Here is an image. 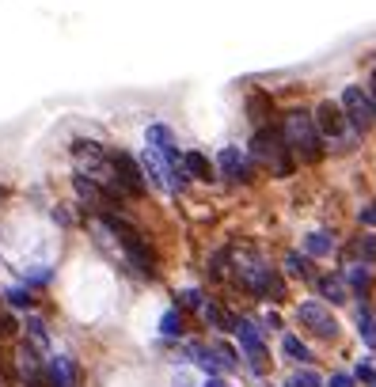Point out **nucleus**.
<instances>
[{
    "mask_svg": "<svg viewBox=\"0 0 376 387\" xmlns=\"http://www.w3.org/2000/svg\"><path fill=\"white\" fill-rule=\"evenodd\" d=\"M251 156L262 160L274 175H289L293 171V156H289V137H285V126H262L255 129L251 137Z\"/></svg>",
    "mask_w": 376,
    "mask_h": 387,
    "instance_id": "f257e3e1",
    "label": "nucleus"
},
{
    "mask_svg": "<svg viewBox=\"0 0 376 387\" xmlns=\"http://www.w3.org/2000/svg\"><path fill=\"white\" fill-rule=\"evenodd\" d=\"M285 137H289V144H297L304 160H316L323 152V133L316 126V114H308V110H289L285 114Z\"/></svg>",
    "mask_w": 376,
    "mask_h": 387,
    "instance_id": "f03ea898",
    "label": "nucleus"
},
{
    "mask_svg": "<svg viewBox=\"0 0 376 387\" xmlns=\"http://www.w3.org/2000/svg\"><path fill=\"white\" fill-rule=\"evenodd\" d=\"M297 319H300V327H308L311 334L323 338V342H331V338L339 334V322H334V316L323 308V304H316V300L300 304V308H297Z\"/></svg>",
    "mask_w": 376,
    "mask_h": 387,
    "instance_id": "7ed1b4c3",
    "label": "nucleus"
},
{
    "mask_svg": "<svg viewBox=\"0 0 376 387\" xmlns=\"http://www.w3.org/2000/svg\"><path fill=\"white\" fill-rule=\"evenodd\" d=\"M114 187L122 194H145V167L126 152H114Z\"/></svg>",
    "mask_w": 376,
    "mask_h": 387,
    "instance_id": "20e7f679",
    "label": "nucleus"
},
{
    "mask_svg": "<svg viewBox=\"0 0 376 387\" xmlns=\"http://www.w3.org/2000/svg\"><path fill=\"white\" fill-rule=\"evenodd\" d=\"M342 110H346V118L354 122V129H369L373 118H376L373 95H365L361 87H346V92H342Z\"/></svg>",
    "mask_w": 376,
    "mask_h": 387,
    "instance_id": "39448f33",
    "label": "nucleus"
},
{
    "mask_svg": "<svg viewBox=\"0 0 376 387\" xmlns=\"http://www.w3.org/2000/svg\"><path fill=\"white\" fill-rule=\"evenodd\" d=\"M236 334H239V342H243L247 357H251V368H255L259 376H266V368H270V361H266V345H262L259 330L251 327V319H236Z\"/></svg>",
    "mask_w": 376,
    "mask_h": 387,
    "instance_id": "423d86ee",
    "label": "nucleus"
},
{
    "mask_svg": "<svg viewBox=\"0 0 376 387\" xmlns=\"http://www.w3.org/2000/svg\"><path fill=\"white\" fill-rule=\"evenodd\" d=\"M346 110L339 107V103H319L316 107V126L323 137H346Z\"/></svg>",
    "mask_w": 376,
    "mask_h": 387,
    "instance_id": "0eeeda50",
    "label": "nucleus"
},
{
    "mask_svg": "<svg viewBox=\"0 0 376 387\" xmlns=\"http://www.w3.org/2000/svg\"><path fill=\"white\" fill-rule=\"evenodd\" d=\"M126 258H130V266L141 277H156V251H152L141 236L133 239V243H126Z\"/></svg>",
    "mask_w": 376,
    "mask_h": 387,
    "instance_id": "6e6552de",
    "label": "nucleus"
},
{
    "mask_svg": "<svg viewBox=\"0 0 376 387\" xmlns=\"http://www.w3.org/2000/svg\"><path fill=\"white\" fill-rule=\"evenodd\" d=\"M217 164H221V171H225L228 179H236V182H251V179H255V171H251V164L243 160V152L232 148V144H228L225 152H221Z\"/></svg>",
    "mask_w": 376,
    "mask_h": 387,
    "instance_id": "1a4fd4ad",
    "label": "nucleus"
},
{
    "mask_svg": "<svg viewBox=\"0 0 376 387\" xmlns=\"http://www.w3.org/2000/svg\"><path fill=\"white\" fill-rule=\"evenodd\" d=\"M46 380H50V387H73L76 384V365L69 357H50L46 361Z\"/></svg>",
    "mask_w": 376,
    "mask_h": 387,
    "instance_id": "9d476101",
    "label": "nucleus"
},
{
    "mask_svg": "<svg viewBox=\"0 0 376 387\" xmlns=\"http://www.w3.org/2000/svg\"><path fill=\"white\" fill-rule=\"evenodd\" d=\"M247 110H251V122H255V129L274 126V107H270V99H266L262 92H255L251 99H247Z\"/></svg>",
    "mask_w": 376,
    "mask_h": 387,
    "instance_id": "9b49d317",
    "label": "nucleus"
},
{
    "mask_svg": "<svg viewBox=\"0 0 376 387\" xmlns=\"http://www.w3.org/2000/svg\"><path fill=\"white\" fill-rule=\"evenodd\" d=\"M346 285L365 300V296L373 293V273H369V266H350V270H346Z\"/></svg>",
    "mask_w": 376,
    "mask_h": 387,
    "instance_id": "f8f14e48",
    "label": "nucleus"
},
{
    "mask_svg": "<svg viewBox=\"0 0 376 387\" xmlns=\"http://www.w3.org/2000/svg\"><path fill=\"white\" fill-rule=\"evenodd\" d=\"M182 167H187L194 179H202V182H213V179H217V175H213V167H210V160H205L202 152H187V156H182Z\"/></svg>",
    "mask_w": 376,
    "mask_h": 387,
    "instance_id": "ddd939ff",
    "label": "nucleus"
},
{
    "mask_svg": "<svg viewBox=\"0 0 376 387\" xmlns=\"http://www.w3.org/2000/svg\"><path fill=\"white\" fill-rule=\"evenodd\" d=\"M282 353L289 361H297V365H308V361H311V350L300 342L297 334H282Z\"/></svg>",
    "mask_w": 376,
    "mask_h": 387,
    "instance_id": "4468645a",
    "label": "nucleus"
},
{
    "mask_svg": "<svg viewBox=\"0 0 376 387\" xmlns=\"http://www.w3.org/2000/svg\"><path fill=\"white\" fill-rule=\"evenodd\" d=\"M316 285H319V293H323L327 304H342V300H346V289H342L339 277H319Z\"/></svg>",
    "mask_w": 376,
    "mask_h": 387,
    "instance_id": "2eb2a0df",
    "label": "nucleus"
},
{
    "mask_svg": "<svg viewBox=\"0 0 376 387\" xmlns=\"http://www.w3.org/2000/svg\"><path fill=\"white\" fill-rule=\"evenodd\" d=\"M160 334H164V338H179L182 334V311L179 308H171V311L160 316Z\"/></svg>",
    "mask_w": 376,
    "mask_h": 387,
    "instance_id": "dca6fc26",
    "label": "nucleus"
},
{
    "mask_svg": "<svg viewBox=\"0 0 376 387\" xmlns=\"http://www.w3.org/2000/svg\"><path fill=\"white\" fill-rule=\"evenodd\" d=\"M205 319H210L217 330H236V316H228L225 308H217V304H205Z\"/></svg>",
    "mask_w": 376,
    "mask_h": 387,
    "instance_id": "f3484780",
    "label": "nucleus"
},
{
    "mask_svg": "<svg viewBox=\"0 0 376 387\" xmlns=\"http://www.w3.org/2000/svg\"><path fill=\"white\" fill-rule=\"evenodd\" d=\"M331 236H327V232H311L308 236V243H304V251L308 255H316V258H323V255H331Z\"/></svg>",
    "mask_w": 376,
    "mask_h": 387,
    "instance_id": "a211bd4d",
    "label": "nucleus"
},
{
    "mask_svg": "<svg viewBox=\"0 0 376 387\" xmlns=\"http://www.w3.org/2000/svg\"><path fill=\"white\" fill-rule=\"evenodd\" d=\"M354 255L361 258V262H376V236H361V239H357Z\"/></svg>",
    "mask_w": 376,
    "mask_h": 387,
    "instance_id": "6ab92c4d",
    "label": "nucleus"
},
{
    "mask_svg": "<svg viewBox=\"0 0 376 387\" xmlns=\"http://www.w3.org/2000/svg\"><path fill=\"white\" fill-rule=\"evenodd\" d=\"M285 270H289L293 277H311V266H308V258H304V255H289V258H285Z\"/></svg>",
    "mask_w": 376,
    "mask_h": 387,
    "instance_id": "aec40b11",
    "label": "nucleus"
},
{
    "mask_svg": "<svg viewBox=\"0 0 376 387\" xmlns=\"http://www.w3.org/2000/svg\"><path fill=\"white\" fill-rule=\"evenodd\" d=\"M179 304H182V308H194V311H205V300H202V293H198V289H182V293H179Z\"/></svg>",
    "mask_w": 376,
    "mask_h": 387,
    "instance_id": "412c9836",
    "label": "nucleus"
},
{
    "mask_svg": "<svg viewBox=\"0 0 376 387\" xmlns=\"http://www.w3.org/2000/svg\"><path fill=\"white\" fill-rule=\"evenodd\" d=\"M289 387H327V384H323V376H319V372H297L289 380Z\"/></svg>",
    "mask_w": 376,
    "mask_h": 387,
    "instance_id": "4be33fe9",
    "label": "nucleus"
},
{
    "mask_svg": "<svg viewBox=\"0 0 376 387\" xmlns=\"http://www.w3.org/2000/svg\"><path fill=\"white\" fill-rule=\"evenodd\" d=\"M361 338H365V342H369L373 350H376V319H373L365 308H361Z\"/></svg>",
    "mask_w": 376,
    "mask_h": 387,
    "instance_id": "5701e85b",
    "label": "nucleus"
},
{
    "mask_svg": "<svg viewBox=\"0 0 376 387\" xmlns=\"http://www.w3.org/2000/svg\"><path fill=\"white\" fill-rule=\"evenodd\" d=\"M266 296H270V300H285V281L277 277V273H270V281H266Z\"/></svg>",
    "mask_w": 376,
    "mask_h": 387,
    "instance_id": "b1692460",
    "label": "nucleus"
},
{
    "mask_svg": "<svg viewBox=\"0 0 376 387\" xmlns=\"http://www.w3.org/2000/svg\"><path fill=\"white\" fill-rule=\"evenodd\" d=\"M15 330H19L15 316H12V311H0V338H15Z\"/></svg>",
    "mask_w": 376,
    "mask_h": 387,
    "instance_id": "393cba45",
    "label": "nucleus"
},
{
    "mask_svg": "<svg viewBox=\"0 0 376 387\" xmlns=\"http://www.w3.org/2000/svg\"><path fill=\"white\" fill-rule=\"evenodd\" d=\"M8 304L12 308H31V293L27 289H8Z\"/></svg>",
    "mask_w": 376,
    "mask_h": 387,
    "instance_id": "a878e982",
    "label": "nucleus"
},
{
    "mask_svg": "<svg viewBox=\"0 0 376 387\" xmlns=\"http://www.w3.org/2000/svg\"><path fill=\"white\" fill-rule=\"evenodd\" d=\"M27 330H31V342H35V345H46V322L42 319H31Z\"/></svg>",
    "mask_w": 376,
    "mask_h": 387,
    "instance_id": "bb28decb",
    "label": "nucleus"
},
{
    "mask_svg": "<svg viewBox=\"0 0 376 387\" xmlns=\"http://www.w3.org/2000/svg\"><path fill=\"white\" fill-rule=\"evenodd\" d=\"M354 380H365V384H373V387H376V368L357 365V368H354Z\"/></svg>",
    "mask_w": 376,
    "mask_h": 387,
    "instance_id": "cd10ccee",
    "label": "nucleus"
},
{
    "mask_svg": "<svg viewBox=\"0 0 376 387\" xmlns=\"http://www.w3.org/2000/svg\"><path fill=\"white\" fill-rule=\"evenodd\" d=\"M361 224L365 228H376V201H369V205L361 209Z\"/></svg>",
    "mask_w": 376,
    "mask_h": 387,
    "instance_id": "c85d7f7f",
    "label": "nucleus"
},
{
    "mask_svg": "<svg viewBox=\"0 0 376 387\" xmlns=\"http://www.w3.org/2000/svg\"><path fill=\"white\" fill-rule=\"evenodd\" d=\"M327 387H354V376H350V372H339V376H331V380H327Z\"/></svg>",
    "mask_w": 376,
    "mask_h": 387,
    "instance_id": "c756f323",
    "label": "nucleus"
},
{
    "mask_svg": "<svg viewBox=\"0 0 376 387\" xmlns=\"http://www.w3.org/2000/svg\"><path fill=\"white\" fill-rule=\"evenodd\" d=\"M205 387H228L225 380H210V384H205Z\"/></svg>",
    "mask_w": 376,
    "mask_h": 387,
    "instance_id": "7c9ffc66",
    "label": "nucleus"
},
{
    "mask_svg": "<svg viewBox=\"0 0 376 387\" xmlns=\"http://www.w3.org/2000/svg\"><path fill=\"white\" fill-rule=\"evenodd\" d=\"M373 92H376V69H373Z\"/></svg>",
    "mask_w": 376,
    "mask_h": 387,
    "instance_id": "2f4dec72",
    "label": "nucleus"
},
{
    "mask_svg": "<svg viewBox=\"0 0 376 387\" xmlns=\"http://www.w3.org/2000/svg\"><path fill=\"white\" fill-rule=\"evenodd\" d=\"M373 107H376V92H373Z\"/></svg>",
    "mask_w": 376,
    "mask_h": 387,
    "instance_id": "473e14b6",
    "label": "nucleus"
}]
</instances>
